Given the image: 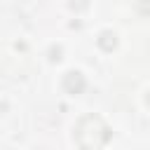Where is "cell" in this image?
<instances>
[{"mask_svg":"<svg viewBox=\"0 0 150 150\" xmlns=\"http://www.w3.org/2000/svg\"><path fill=\"white\" fill-rule=\"evenodd\" d=\"M115 45H117L115 33L103 30V33H101V38H98V47H101V49H105V52H112V49H115Z\"/></svg>","mask_w":150,"mask_h":150,"instance_id":"3957f363","label":"cell"},{"mask_svg":"<svg viewBox=\"0 0 150 150\" xmlns=\"http://www.w3.org/2000/svg\"><path fill=\"white\" fill-rule=\"evenodd\" d=\"M87 87V82H84V75L80 73V70H70V73H66L63 75V89L68 91V94H82V89Z\"/></svg>","mask_w":150,"mask_h":150,"instance_id":"7a4b0ae2","label":"cell"},{"mask_svg":"<svg viewBox=\"0 0 150 150\" xmlns=\"http://www.w3.org/2000/svg\"><path fill=\"white\" fill-rule=\"evenodd\" d=\"M87 5H89L87 0H70V7H73V9H84Z\"/></svg>","mask_w":150,"mask_h":150,"instance_id":"277c9868","label":"cell"},{"mask_svg":"<svg viewBox=\"0 0 150 150\" xmlns=\"http://www.w3.org/2000/svg\"><path fill=\"white\" fill-rule=\"evenodd\" d=\"M110 141V129L98 115H84L75 127V143L84 150L101 148Z\"/></svg>","mask_w":150,"mask_h":150,"instance_id":"6da1fadb","label":"cell"}]
</instances>
